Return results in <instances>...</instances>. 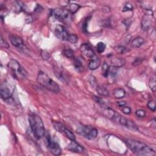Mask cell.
<instances>
[{
    "label": "cell",
    "instance_id": "5bb4252c",
    "mask_svg": "<svg viewBox=\"0 0 156 156\" xmlns=\"http://www.w3.org/2000/svg\"><path fill=\"white\" fill-rule=\"evenodd\" d=\"M67 149L69 151H71L75 152H78V153H81L84 152V148L80 145H79L76 142V140L72 141L70 143H69L67 146Z\"/></svg>",
    "mask_w": 156,
    "mask_h": 156
},
{
    "label": "cell",
    "instance_id": "d6986e66",
    "mask_svg": "<svg viewBox=\"0 0 156 156\" xmlns=\"http://www.w3.org/2000/svg\"><path fill=\"white\" fill-rule=\"evenodd\" d=\"M113 96L116 99L123 98L126 96V92L122 88H116L113 90Z\"/></svg>",
    "mask_w": 156,
    "mask_h": 156
},
{
    "label": "cell",
    "instance_id": "5b68a950",
    "mask_svg": "<svg viewBox=\"0 0 156 156\" xmlns=\"http://www.w3.org/2000/svg\"><path fill=\"white\" fill-rule=\"evenodd\" d=\"M51 14L55 19L66 25H70L72 22L71 13L67 10L56 8L52 10Z\"/></svg>",
    "mask_w": 156,
    "mask_h": 156
},
{
    "label": "cell",
    "instance_id": "7c38bea8",
    "mask_svg": "<svg viewBox=\"0 0 156 156\" xmlns=\"http://www.w3.org/2000/svg\"><path fill=\"white\" fill-rule=\"evenodd\" d=\"M13 92L10 87L9 86L6 85V84H3L1 85V88H0V96L2 98V99L4 100H7L9 99L12 95H13Z\"/></svg>",
    "mask_w": 156,
    "mask_h": 156
},
{
    "label": "cell",
    "instance_id": "cb8c5ba5",
    "mask_svg": "<svg viewBox=\"0 0 156 156\" xmlns=\"http://www.w3.org/2000/svg\"><path fill=\"white\" fill-rule=\"evenodd\" d=\"M62 53L67 58H74V51L70 48L64 49Z\"/></svg>",
    "mask_w": 156,
    "mask_h": 156
},
{
    "label": "cell",
    "instance_id": "8d00e7d4",
    "mask_svg": "<svg viewBox=\"0 0 156 156\" xmlns=\"http://www.w3.org/2000/svg\"><path fill=\"white\" fill-rule=\"evenodd\" d=\"M141 62H142V61L140 60V59H137L134 62V63H133V65H134V66H137V65H140V63H141Z\"/></svg>",
    "mask_w": 156,
    "mask_h": 156
},
{
    "label": "cell",
    "instance_id": "7402d4cb",
    "mask_svg": "<svg viewBox=\"0 0 156 156\" xmlns=\"http://www.w3.org/2000/svg\"><path fill=\"white\" fill-rule=\"evenodd\" d=\"M96 91L98 92V93L101 96H109V91L104 87L101 86H98L96 87Z\"/></svg>",
    "mask_w": 156,
    "mask_h": 156
},
{
    "label": "cell",
    "instance_id": "3957f363",
    "mask_svg": "<svg viewBox=\"0 0 156 156\" xmlns=\"http://www.w3.org/2000/svg\"><path fill=\"white\" fill-rule=\"evenodd\" d=\"M37 81L38 84L43 87L54 93H58L60 90L59 85L54 80L52 79L45 73L42 71L39 72Z\"/></svg>",
    "mask_w": 156,
    "mask_h": 156
},
{
    "label": "cell",
    "instance_id": "f1b7e54d",
    "mask_svg": "<svg viewBox=\"0 0 156 156\" xmlns=\"http://www.w3.org/2000/svg\"><path fill=\"white\" fill-rule=\"evenodd\" d=\"M78 41V37L76 34H70L68 39V42L72 43H76Z\"/></svg>",
    "mask_w": 156,
    "mask_h": 156
},
{
    "label": "cell",
    "instance_id": "603a6c76",
    "mask_svg": "<svg viewBox=\"0 0 156 156\" xmlns=\"http://www.w3.org/2000/svg\"><path fill=\"white\" fill-rule=\"evenodd\" d=\"M110 70V66L106 62L104 63L102 66V75H103V76H104L105 78L108 77L109 75Z\"/></svg>",
    "mask_w": 156,
    "mask_h": 156
},
{
    "label": "cell",
    "instance_id": "30bf717a",
    "mask_svg": "<svg viewBox=\"0 0 156 156\" xmlns=\"http://www.w3.org/2000/svg\"><path fill=\"white\" fill-rule=\"evenodd\" d=\"M54 34L56 37L63 41H68V39L70 34H68L65 28L61 25L56 26L54 29Z\"/></svg>",
    "mask_w": 156,
    "mask_h": 156
},
{
    "label": "cell",
    "instance_id": "9c48e42d",
    "mask_svg": "<svg viewBox=\"0 0 156 156\" xmlns=\"http://www.w3.org/2000/svg\"><path fill=\"white\" fill-rule=\"evenodd\" d=\"M53 126L57 131L64 134V135L68 138H69L70 140H72V141L76 140V137H75V134L70 129H68L66 127H65L62 124H61L60 123L54 122Z\"/></svg>",
    "mask_w": 156,
    "mask_h": 156
},
{
    "label": "cell",
    "instance_id": "1f68e13d",
    "mask_svg": "<svg viewBox=\"0 0 156 156\" xmlns=\"http://www.w3.org/2000/svg\"><path fill=\"white\" fill-rule=\"evenodd\" d=\"M135 115L140 118H143L146 116V112L143 109H139L135 112Z\"/></svg>",
    "mask_w": 156,
    "mask_h": 156
},
{
    "label": "cell",
    "instance_id": "d4e9b609",
    "mask_svg": "<svg viewBox=\"0 0 156 156\" xmlns=\"http://www.w3.org/2000/svg\"><path fill=\"white\" fill-rule=\"evenodd\" d=\"M106 48V44L101 42L98 43V44L96 45V50H97L98 53L99 54L102 53L103 52H104Z\"/></svg>",
    "mask_w": 156,
    "mask_h": 156
},
{
    "label": "cell",
    "instance_id": "d6a6232c",
    "mask_svg": "<svg viewBox=\"0 0 156 156\" xmlns=\"http://www.w3.org/2000/svg\"><path fill=\"white\" fill-rule=\"evenodd\" d=\"M1 47L3 48H9V44L5 40H4V39L2 37V36H1Z\"/></svg>",
    "mask_w": 156,
    "mask_h": 156
},
{
    "label": "cell",
    "instance_id": "4fadbf2b",
    "mask_svg": "<svg viewBox=\"0 0 156 156\" xmlns=\"http://www.w3.org/2000/svg\"><path fill=\"white\" fill-rule=\"evenodd\" d=\"M152 16L153 15L145 14V16H143L141 23V27L143 31H147L151 28L152 23Z\"/></svg>",
    "mask_w": 156,
    "mask_h": 156
},
{
    "label": "cell",
    "instance_id": "9a60e30c",
    "mask_svg": "<svg viewBox=\"0 0 156 156\" xmlns=\"http://www.w3.org/2000/svg\"><path fill=\"white\" fill-rule=\"evenodd\" d=\"M112 65L114 68H120L124 66L126 63V60L123 58H112L110 60Z\"/></svg>",
    "mask_w": 156,
    "mask_h": 156
},
{
    "label": "cell",
    "instance_id": "8992f818",
    "mask_svg": "<svg viewBox=\"0 0 156 156\" xmlns=\"http://www.w3.org/2000/svg\"><path fill=\"white\" fill-rule=\"evenodd\" d=\"M77 132L79 135L89 140L94 139L98 134V130L95 128L90 126H83L79 127L77 130Z\"/></svg>",
    "mask_w": 156,
    "mask_h": 156
},
{
    "label": "cell",
    "instance_id": "277c9868",
    "mask_svg": "<svg viewBox=\"0 0 156 156\" xmlns=\"http://www.w3.org/2000/svg\"><path fill=\"white\" fill-rule=\"evenodd\" d=\"M7 66L12 74L16 78L25 79L27 78L28 73L16 60L11 59L9 62Z\"/></svg>",
    "mask_w": 156,
    "mask_h": 156
},
{
    "label": "cell",
    "instance_id": "f546056e",
    "mask_svg": "<svg viewBox=\"0 0 156 156\" xmlns=\"http://www.w3.org/2000/svg\"><path fill=\"white\" fill-rule=\"evenodd\" d=\"M41 56L45 60H49L51 57L50 53H49V52H48L47 51H45V50H42L41 51Z\"/></svg>",
    "mask_w": 156,
    "mask_h": 156
},
{
    "label": "cell",
    "instance_id": "6da1fadb",
    "mask_svg": "<svg viewBox=\"0 0 156 156\" xmlns=\"http://www.w3.org/2000/svg\"><path fill=\"white\" fill-rule=\"evenodd\" d=\"M126 144L129 149L138 155H154L155 152L145 143L134 140H128Z\"/></svg>",
    "mask_w": 156,
    "mask_h": 156
},
{
    "label": "cell",
    "instance_id": "2e32d148",
    "mask_svg": "<svg viewBox=\"0 0 156 156\" xmlns=\"http://www.w3.org/2000/svg\"><path fill=\"white\" fill-rule=\"evenodd\" d=\"M100 64H101L100 59L95 56L94 57L90 59L89 63V68L91 70H95L100 66Z\"/></svg>",
    "mask_w": 156,
    "mask_h": 156
},
{
    "label": "cell",
    "instance_id": "83f0119b",
    "mask_svg": "<svg viewBox=\"0 0 156 156\" xmlns=\"http://www.w3.org/2000/svg\"><path fill=\"white\" fill-rule=\"evenodd\" d=\"M94 100L98 103L101 106V107H108L107 104L104 102V101L102 98H100L99 97H97V96H94Z\"/></svg>",
    "mask_w": 156,
    "mask_h": 156
},
{
    "label": "cell",
    "instance_id": "484cf974",
    "mask_svg": "<svg viewBox=\"0 0 156 156\" xmlns=\"http://www.w3.org/2000/svg\"><path fill=\"white\" fill-rule=\"evenodd\" d=\"M80 9V6L75 3H72L69 5V12L71 13H75Z\"/></svg>",
    "mask_w": 156,
    "mask_h": 156
},
{
    "label": "cell",
    "instance_id": "4316f807",
    "mask_svg": "<svg viewBox=\"0 0 156 156\" xmlns=\"http://www.w3.org/2000/svg\"><path fill=\"white\" fill-rule=\"evenodd\" d=\"M149 87L150 89L153 92H155L156 90V82L155 77L151 78L149 81Z\"/></svg>",
    "mask_w": 156,
    "mask_h": 156
},
{
    "label": "cell",
    "instance_id": "44dd1931",
    "mask_svg": "<svg viewBox=\"0 0 156 156\" xmlns=\"http://www.w3.org/2000/svg\"><path fill=\"white\" fill-rule=\"evenodd\" d=\"M114 50L115 51L116 53H117L119 54H124L126 53L127 52L129 51L127 48H126L125 46L123 45H117L115 46L113 48Z\"/></svg>",
    "mask_w": 156,
    "mask_h": 156
},
{
    "label": "cell",
    "instance_id": "4dcf8cb0",
    "mask_svg": "<svg viewBox=\"0 0 156 156\" xmlns=\"http://www.w3.org/2000/svg\"><path fill=\"white\" fill-rule=\"evenodd\" d=\"M148 107L152 111L154 112L156 109V105H155V101H150L148 102Z\"/></svg>",
    "mask_w": 156,
    "mask_h": 156
},
{
    "label": "cell",
    "instance_id": "e0dca14e",
    "mask_svg": "<svg viewBox=\"0 0 156 156\" xmlns=\"http://www.w3.org/2000/svg\"><path fill=\"white\" fill-rule=\"evenodd\" d=\"M10 42L12 45L15 47H21L23 45V40L17 36H12L10 37Z\"/></svg>",
    "mask_w": 156,
    "mask_h": 156
},
{
    "label": "cell",
    "instance_id": "ac0fdd59",
    "mask_svg": "<svg viewBox=\"0 0 156 156\" xmlns=\"http://www.w3.org/2000/svg\"><path fill=\"white\" fill-rule=\"evenodd\" d=\"M145 43V40L141 37H137L131 42V46L133 48H140Z\"/></svg>",
    "mask_w": 156,
    "mask_h": 156
},
{
    "label": "cell",
    "instance_id": "ba28073f",
    "mask_svg": "<svg viewBox=\"0 0 156 156\" xmlns=\"http://www.w3.org/2000/svg\"><path fill=\"white\" fill-rule=\"evenodd\" d=\"M46 144L48 151L51 154L55 155H59L61 154V148L60 145L48 134L46 137Z\"/></svg>",
    "mask_w": 156,
    "mask_h": 156
},
{
    "label": "cell",
    "instance_id": "d590c367",
    "mask_svg": "<svg viewBox=\"0 0 156 156\" xmlns=\"http://www.w3.org/2000/svg\"><path fill=\"white\" fill-rule=\"evenodd\" d=\"M126 104V102L125 101H118L116 102V105L120 107H123L125 106Z\"/></svg>",
    "mask_w": 156,
    "mask_h": 156
},
{
    "label": "cell",
    "instance_id": "7a4b0ae2",
    "mask_svg": "<svg viewBox=\"0 0 156 156\" xmlns=\"http://www.w3.org/2000/svg\"><path fill=\"white\" fill-rule=\"evenodd\" d=\"M29 122L31 131L34 137L38 139L44 137L45 129L43 121L39 116L36 114L30 115L29 116Z\"/></svg>",
    "mask_w": 156,
    "mask_h": 156
},
{
    "label": "cell",
    "instance_id": "e575fe53",
    "mask_svg": "<svg viewBox=\"0 0 156 156\" xmlns=\"http://www.w3.org/2000/svg\"><path fill=\"white\" fill-rule=\"evenodd\" d=\"M122 111H123V113H125L126 115H129L131 112V108L129 107H126V106L125 107V106H124V107H123Z\"/></svg>",
    "mask_w": 156,
    "mask_h": 156
},
{
    "label": "cell",
    "instance_id": "52a82bcc",
    "mask_svg": "<svg viewBox=\"0 0 156 156\" xmlns=\"http://www.w3.org/2000/svg\"><path fill=\"white\" fill-rule=\"evenodd\" d=\"M112 120L114 121L116 123L119 124L123 126H125L126 128H128L131 130L135 131L138 130L137 126L135 125V123L133 122V121L128 119L127 118L120 115L118 113H116V114L112 118Z\"/></svg>",
    "mask_w": 156,
    "mask_h": 156
},
{
    "label": "cell",
    "instance_id": "836d02e7",
    "mask_svg": "<svg viewBox=\"0 0 156 156\" xmlns=\"http://www.w3.org/2000/svg\"><path fill=\"white\" fill-rule=\"evenodd\" d=\"M133 9V7L131 4L130 3H127L125 5L123 9V12H126L128 10H132Z\"/></svg>",
    "mask_w": 156,
    "mask_h": 156
},
{
    "label": "cell",
    "instance_id": "8fae6325",
    "mask_svg": "<svg viewBox=\"0 0 156 156\" xmlns=\"http://www.w3.org/2000/svg\"><path fill=\"white\" fill-rule=\"evenodd\" d=\"M80 51L81 53L84 56L89 58L90 59H91L96 56L94 51L91 48V46L87 43H84L81 46Z\"/></svg>",
    "mask_w": 156,
    "mask_h": 156
},
{
    "label": "cell",
    "instance_id": "ffe728a7",
    "mask_svg": "<svg viewBox=\"0 0 156 156\" xmlns=\"http://www.w3.org/2000/svg\"><path fill=\"white\" fill-rule=\"evenodd\" d=\"M73 65L75 66V68L76 72H79V73H82L84 72V67L82 65V62H81V60L78 59L76 58H73Z\"/></svg>",
    "mask_w": 156,
    "mask_h": 156
}]
</instances>
